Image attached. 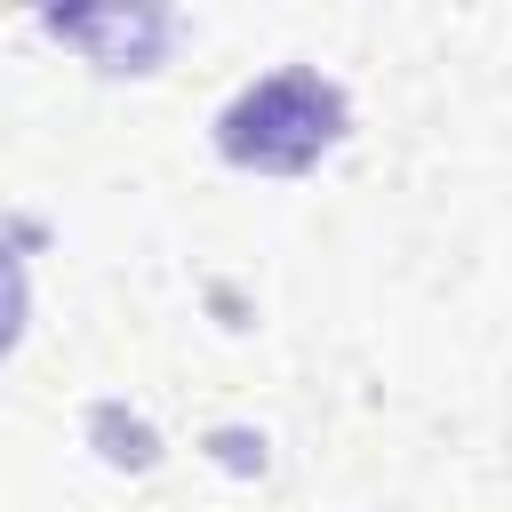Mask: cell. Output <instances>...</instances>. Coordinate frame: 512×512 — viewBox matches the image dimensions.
Masks as SVG:
<instances>
[{
    "mask_svg": "<svg viewBox=\"0 0 512 512\" xmlns=\"http://www.w3.org/2000/svg\"><path fill=\"white\" fill-rule=\"evenodd\" d=\"M336 136H344V96H336L320 72H304V64L256 80V88L232 96L224 120H216L224 160H232V168H264V176H304Z\"/></svg>",
    "mask_w": 512,
    "mask_h": 512,
    "instance_id": "1",
    "label": "cell"
},
{
    "mask_svg": "<svg viewBox=\"0 0 512 512\" xmlns=\"http://www.w3.org/2000/svg\"><path fill=\"white\" fill-rule=\"evenodd\" d=\"M16 328H24V272H16V256L0 248V352L16 344Z\"/></svg>",
    "mask_w": 512,
    "mask_h": 512,
    "instance_id": "2",
    "label": "cell"
}]
</instances>
